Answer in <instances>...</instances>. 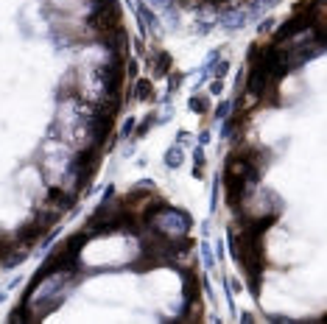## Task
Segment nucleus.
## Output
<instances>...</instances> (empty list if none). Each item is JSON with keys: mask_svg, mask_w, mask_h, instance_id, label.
Instances as JSON below:
<instances>
[{"mask_svg": "<svg viewBox=\"0 0 327 324\" xmlns=\"http://www.w3.org/2000/svg\"><path fill=\"white\" fill-rule=\"evenodd\" d=\"M123 218H126V207H123V196H109L106 201L98 204L90 221H87V235L95 238V235H103V232H118L123 229Z\"/></svg>", "mask_w": 327, "mask_h": 324, "instance_id": "obj_1", "label": "nucleus"}, {"mask_svg": "<svg viewBox=\"0 0 327 324\" xmlns=\"http://www.w3.org/2000/svg\"><path fill=\"white\" fill-rule=\"evenodd\" d=\"M232 154L235 157H241L246 165H252L258 173L271 162V151H268V148H260V145H255V143H246V140H241V143L235 145Z\"/></svg>", "mask_w": 327, "mask_h": 324, "instance_id": "obj_2", "label": "nucleus"}, {"mask_svg": "<svg viewBox=\"0 0 327 324\" xmlns=\"http://www.w3.org/2000/svg\"><path fill=\"white\" fill-rule=\"evenodd\" d=\"M62 101H78L81 95H84V84H81V78H78L76 70H67L59 81V90H56Z\"/></svg>", "mask_w": 327, "mask_h": 324, "instance_id": "obj_3", "label": "nucleus"}, {"mask_svg": "<svg viewBox=\"0 0 327 324\" xmlns=\"http://www.w3.org/2000/svg\"><path fill=\"white\" fill-rule=\"evenodd\" d=\"M182 277H185V299H188V302L201 299V277H198V268L188 265V268H182Z\"/></svg>", "mask_w": 327, "mask_h": 324, "instance_id": "obj_4", "label": "nucleus"}, {"mask_svg": "<svg viewBox=\"0 0 327 324\" xmlns=\"http://www.w3.org/2000/svg\"><path fill=\"white\" fill-rule=\"evenodd\" d=\"M129 93L134 95V98H140V101H148V98L154 95V90H151V81L143 78V81H137V90H129Z\"/></svg>", "mask_w": 327, "mask_h": 324, "instance_id": "obj_5", "label": "nucleus"}, {"mask_svg": "<svg viewBox=\"0 0 327 324\" xmlns=\"http://www.w3.org/2000/svg\"><path fill=\"white\" fill-rule=\"evenodd\" d=\"M168 67H171V56H168L165 51H160L157 53V73L163 76V73H168Z\"/></svg>", "mask_w": 327, "mask_h": 324, "instance_id": "obj_6", "label": "nucleus"}, {"mask_svg": "<svg viewBox=\"0 0 327 324\" xmlns=\"http://www.w3.org/2000/svg\"><path fill=\"white\" fill-rule=\"evenodd\" d=\"M190 106H193V112L204 115V112H207V106H210V101H207L204 95H196V98H190Z\"/></svg>", "mask_w": 327, "mask_h": 324, "instance_id": "obj_7", "label": "nucleus"}]
</instances>
